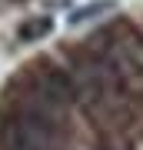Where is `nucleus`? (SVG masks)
<instances>
[{
	"instance_id": "obj_2",
	"label": "nucleus",
	"mask_w": 143,
	"mask_h": 150,
	"mask_svg": "<svg viewBox=\"0 0 143 150\" xmlns=\"http://www.w3.org/2000/svg\"><path fill=\"white\" fill-rule=\"evenodd\" d=\"M50 30H53V20H50V17H27L20 27H17V37H20L23 43H37V40L47 37Z\"/></svg>"
},
{
	"instance_id": "obj_3",
	"label": "nucleus",
	"mask_w": 143,
	"mask_h": 150,
	"mask_svg": "<svg viewBox=\"0 0 143 150\" xmlns=\"http://www.w3.org/2000/svg\"><path fill=\"white\" fill-rule=\"evenodd\" d=\"M33 150H57V147H33Z\"/></svg>"
},
{
	"instance_id": "obj_1",
	"label": "nucleus",
	"mask_w": 143,
	"mask_h": 150,
	"mask_svg": "<svg viewBox=\"0 0 143 150\" xmlns=\"http://www.w3.org/2000/svg\"><path fill=\"white\" fill-rule=\"evenodd\" d=\"M33 87H37V97L47 100L50 107H67V103L80 100V87L77 80L70 77V70H63L53 60H40L33 64Z\"/></svg>"
}]
</instances>
